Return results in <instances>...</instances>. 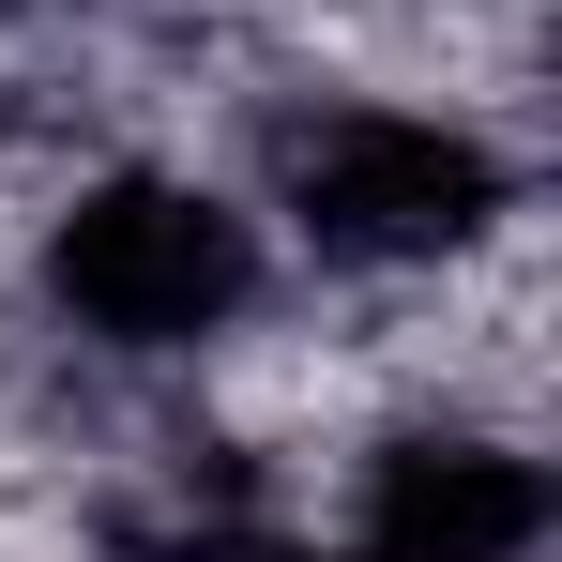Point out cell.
Returning a JSON list of instances; mask_svg holds the SVG:
<instances>
[{
	"label": "cell",
	"mask_w": 562,
	"mask_h": 562,
	"mask_svg": "<svg viewBox=\"0 0 562 562\" xmlns=\"http://www.w3.org/2000/svg\"><path fill=\"white\" fill-rule=\"evenodd\" d=\"M31 304L92 366H213L274 304V228L213 168L122 153V168H77L61 213L31 228Z\"/></svg>",
	"instance_id": "2"
},
{
	"label": "cell",
	"mask_w": 562,
	"mask_h": 562,
	"mask_svg": "<svg viewBox=\"0 0 562 562\" xmlns=\"http://www.w3.org/2000/svg\"><path fill=\"white\" fill-rule=\"evenodd\" d=\"M335 562H548V457L517 426L411 411L350 457Z\"/></svg>",
	"instance_id": "3"
},
{
	"label": "cell",
	"mask_w": 562,
	"mask_h": 562,
	"mask_svg": "<svg viewBox=\"0 0 562 562\" xmlns=\"http://www.w3.org/2000/svg\"><path fill=\"white\" fill-rule=\"evenodd\" d=\"M259 228H274V259L411 289L517 228V153L441 92H304L259 137Z\"/></svg>",
	"instance_id": "1"
}]
</instances>
